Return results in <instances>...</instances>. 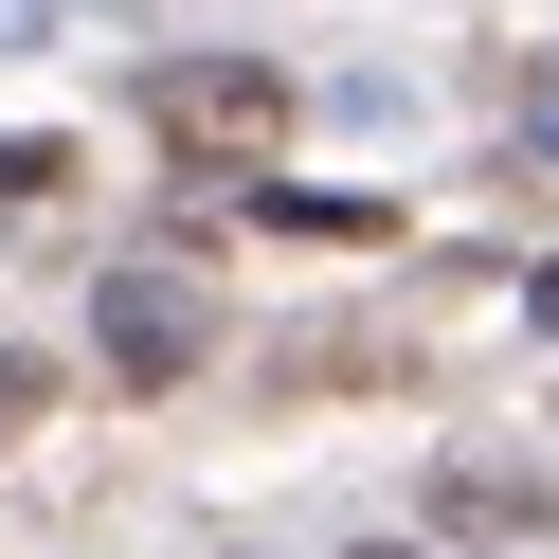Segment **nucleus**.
<instances>
[{
    "label": "nucleus",
    "instance_id": "f257e3e1",
    "mask_svg": "<svg viewBox=\"0 0 559 559\" xmlns=\"http://www.w3.org/2000/svg\"><path fill=\"white\" fill-rule=\"evenodd\" d=\"M145 127L253 163V145H289V73H253V55H163V73H145Z\"/></svg>",
    "mask_w": 559,
    "mask_h": 559
},
{
    "label": "nucleus",
    "instance_id": "f03ea898",
    "mask_svg": "<svg viewBox=\"0 0 559 559\" xmlns=\"http://www.w3.org/2000/svg\"><path fill=\"white\" fill-rule=\"evenodd\" d=\"M199 361V307L181 289H109V379H181Z\"/></svg>",
    "mask_w": 559,
    "mask_h": 559
}]
</instances>
